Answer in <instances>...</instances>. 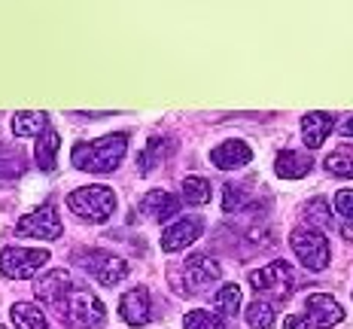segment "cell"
<instances>
[{
	"instance_id": "obj_1",
	"label": "cell",
	"mask_w": 353,
	"mask_h": 329,
	"mask_svg": "<svg viewBox=\"0 0 353 329\" xmlns=\"http://www.w3.org/2000/svg\"><path fill=\"white\" fill-rule=\"evenodd\" d=\"M125 152H128V134L113 131L94 141H77V146L70 150V162L77 171L85 174H113L122 165Z\"/></svg>"
},
{
	"instance_id": "obj_2",
	"label": "cell",
	"mask_w": 353,
	"mask_h": 329,
	"mask_svg": "<svg viewBox=\"0 0 353 329\" xmlns=\"http://www.w3.org/2000/svg\"><path fill=\"white\" fill-rule=\"evenodd\" d=\"M55 308L61 314L64 323H68V329H94L107 320L104 302L85 287H73Z\"/></svg>"
},
{
	"instance_id": "obj_3",
	"label": "cell",
	"mask_w": 353,
	"mask_h": 329,
	"mask_svg": "<svg viewBox=\"0 0 353 329\" xmlns=\"http://www.w3.org/2000/svg\"><path fill=\"white\" fill-rule=\"evenodd\" d=\"M68 208L77 214V219H83V223L101 226L116 214V192L110 186H101V183L79 186L68 195Z\"/></svg>"
},
{
	"instance_id": "obj_4",
	"label": "cell",
	"mask_w": 353,
	"mask_h": 329,
	"mask_svg": "<svg viewBox=\"0 0 353 329\" xmlns=\"http://www.w3.org/2000/svg\"><path fill=\"white\" fill-rule=\"evenodd\" d=\"M344 320V308L329 292H311L305 299V311L286 317V329H332Z\"/></svg>"
},
{
	"instance_id": "obj_5",
	"label": "cell",
	"mask_w": 353,
	"mask_h": 329,
	"mask_svg": "<svg viewBox=\"0 0 353 329\" xmlns=\"http://www.w3.org/2000/svg\"><path fill=\"white\" fill-rule=\"evenodd\" d=\"M250 287L259 292V296H271L274 302H286L296 292V268L283 259L268 262L265 268L250 272Z\"/></svg>"
},
{
	"instance_id": "obj_6",
	"label": "cell",
	"mask_w": 353,
	"mask_h": 329,
	"mask_svg": "<svg viewBox=\"0 0 353 329\" xmlns=\"http://www.w3.org/2000/svg\"><path fill=\"white\" fill-rule=\"evenodd\" d=\"M49 262V250H31V247H6L0 250V275L10 281H31Z\"/></svg>"
},
{
	"instance_id": "obj_7",
	"label": "cell",
	"mask_w": 353,
	"mask_h": 329,
	"mask_svg": "<svg viewBox=\"0 0 353 329\" xmlns=\"http://www.w3.org/2000/svg\"><path fill=\"white\" fill-rule=\"evenodd\" d=\"M16 232H19V238H43V241L61 238L64 226H61V217H58L55 201H46L40 208H34L31 214H25L19 219Z\"/></svg>"
},
{
	"instance_id": "obj_8",
	"label": "cell",
	"mask_w": 353,
	"mask_h": 329,
	"mask_svg": "<svg viewBox=\"0 0 353 329\" xmlns=\"http://www.w3.org/2000/svg\"><path fill=\"white\" fill-rule=\"evenodd\" d=\"M292 250H296L299 262L307 272H323L329 266V241L317 229H296L290 238Z\"/></svg>"
},
{
	"instance_id": "obj_9",
	"label": "cell",
	"mask_w": 353,
	"mask_h": 329,
	"mask_svg": "<svg viewBox=\"0 0 353 329\" xmlns=\"http://www.w3.org/2000/svg\"><path fill=\"white\" fill-rule=\"evenodd\" d=\"M77 259H79V266H83L98 283H104V287H116L119 281L128 277V262L119 259V256H113V253H107V250H83Z\"/></svg>"
},
{
	"instance_id": "obj_10",
	"label": "cell",
	"mask_w": 353,
	"mask_h": 329,
	"mask_svg": "<svg viewBox=\"0 0 353 329\" xmlns=\"http://www.w3.org/2000/svg\"><path fill=\"white\" fill-rule=\"evenodd\" d=\"M180 277H183V292L192 296V292H201V290H208L210 283H216L219 277H223V266L208 253H192L183 262Z\"/></svg>"
},
{
	"instance_id": "obj_11",
	"label": "cell",
	"mask_w": 353,
	"mask_h": 329,
	"mask_svg": "<svg viewBox=\"0 0 353 329\" xmlns=\"http://www.w3.org/2000/svg\"><path fill=\"white\" fill-rule=\"evenodd\" d=\"M201 219L198 217H183L171 223L165 232H161V250L165 253H176V250H186L192 241L201 238Z\"/></svg>"
},
{
	"instance_id": "obj_12",
	"label": "cell",
	"mask_w": 353,
	"mask_h": 329,
	"mask_svg": "<svg viewBox=\"0 0 353 329\" xmlns=\"http://www.w3.org/2000/svg\"><path fill=\"white\" fill-rule=\"evenodd\" d=\"M119 314L128 326H146L152 320V305H150V290L134 287L119 299Z\"/></svg>"
},
{
	"instance_id": "obj_13",
	"label": "cell",
	"mask_w": 353,
	"mask_h": 329,
	"mask_svg": "<svg viewBox=\"0 0 353 329\" xmlns=\"http://www.w3.org/2000/svg\"><path fill=\"white\" fill-rule=\"evenodd\" d=\"M268 208L265 199H253L250 186H241V183H229L223 192V210L234 217H244V214H262Z\"/></svg>"
},
{
	"instance_id": "obj_14",
	"label": "cell",
	"mask_w": 353,
	"mask_h": 329,
	"mask_svg": "<svg viewBox=\"0 0 353 329\" xmlns=\"http://www.w3.org/2000/svg\"><path fill=\"white\" fill-rule=\"evenodd\" d=\"M141 214H146L152 223H168V219H174L180 214V201H176V195L168 192V189H152V192L143 195Z\"/></svg>"
},
{
	"instance_id": "obj_15",
	"label": "cell",
	"mask_w": 353,
	"mask_h": 329,
	"mask_svg": "<svg viewBox=\"0 0 353 329\" xmlns=\"http://www.w3.org/2000/svg\"><path fill=\"white\" fill-rule=\"evenodd\" d=\"M250 159H253V150L244 141H225L210 150V162L219 171H238V168L250 165Z\"/></svg>"
},
{
	"instance_id": "obj_16",
	"label": "cell",
	"mask_w": 353,
	"mask_h": 329,
	"mask_svg": "<svg viewBox=\"0 0 353 329\" xmlns=\"http://www.w3.org/2000/svg\"><path fill=\"white\" fill-rule=\"evenodd\" d=\"M34 290H37V299H40V302L58 305L73 290V277H70L68 268H55V272H49L46 277H40Z\"/></svg>"
},
{
	"instance_id": "obj_17",
	"label": "cell",
	"mask_w": 353,
	"mask_h": 329,
	"mask_svg": "<svg viewBox=\"0 0 353 329\" xmlns=\"http://www.w3.org/2000/svg\"><path fill=\"white\" fill-rule=\"evenodd\" d=\"M332 128H335V116L314 110V113H307L305 119H301V141H305L307 150H317V146L332 134Z\"/></svg>"
},
{
	"instance_id": "obj_18",
	"label": "cell",
	"mask_w": 353,
	"mask_h": 329,
	"mask_svg": "<svg viewBox=\"0 0 353 329\" xmlns=\"http://www.w3.org/2000/svg\"><path fill=\"white\" fill-rule=\"evenodd\" d=\"M314 162L307 156H301L296 150H283L281 156L274 159V174L281 180H299V177H307L311 174Z\"/></svg>"
},
{
	"instance_id": "obj_19",
	"label": "cell",
	"mask_w": 353,
	"mask_h": 329,
	"mask_svg": "<svg viewBox=\"0 0 353 329\" xmlns=\"http://www.w3.org/2000/svg\"><path fill=\"white\" fill-rule=\"evenodd\" d=\"M58 146H61V137H58V131L52 126L43 131L40 137H37V143H34V162H37L40 171H55Z\"/></svg>"
},
{
	"instance_id": "obj_20",
	"label": "cell",
	"mask_w": 353,
	"mask_h": 329,
	"mask_svg": "<svg viewBox=\"0 0 353 329\" xmlns=\"http://www.w3.org/2000/svg\"><path fill=\"white\" fill-rule=\"evenodd\" d=\"M49 128V116L46 113H31V110H21L12 116V134L16 137H40Z\"/></svg>"
},
{
	"instance_id": "obj_21",
	"label": "cell",
	"mask_w": 353,
	"mask_h": 329,
	"mask_svg": "<svg viewBox=\"0 0 353 329\" xmlns=\"http://www.w3.org/2000/svg\"><path fill=\"white\" fill-rule=\"evenodd\" d=\"M10 317H12V326L16 329H49L46 314L40 311V305H31V302H16Z\"/></svg>"
},
{
	"instance_id": "obj_22",
	"label": "cell",
	"mask_w": 353,
	"mask_h": 329,
	"mask_svg": "<svg viewBox=\"0 0 353 329\" xmlns=\"http://www.w3.org/2000/svg\"><path fill=\"white\" fill-rule=\"evenodd\" d=\"M174 150V143L168 141V137H152L150 143H146V150L137 156V165H141V174H150L152 168H159V162L168 156V152Z\"/></svg>"
},
{
	"instance_id": "obj_23",
	"label": "cell",
	"mask_w": 353,
	"mask_h": 329,
	"mask_svg": "<svg viewBox=\"0 0 353 329\" xmlns=\"http://www.w3.org/2000/svg\"><path fill=\"white\" fill-rule=\"evenodd\" d=\"M180 199L186 204H192V208H201V204L210 201V183L204 177H186L180 183Z\"/></svg>"
},
{
	"instance_id": "obj_24",
	"label": "cell",
	"mask_w": 353,
	"mask_h": 329,
	"mask_svg": "<svg viewBox=\"0 0 353 329\" xmlns=\"http://www.w3.org/2000/svg\"><path fill=\"white\" fill-rule=\"evenodd\" d=\"M213 308L223 320H229L238 314L241 308V287H234V283H225V287H219V292L213 296Z\"/></svg>"
},
{
	"instance_id": "obj_25",
	"label": "cell",
	"mask_w": 353,
	"mask_h": 329,
	"mask_svg": "<svg viewBox=\"0 0 353 329\" xmlns=\"http://www.w3.org/2000/svg\"><path fill=\"white\" fill-rule=\"evenodd\" d=\"M247 326L250 329H271L274 326V305L265 302V299H256L247 308Z\"/></svg>"
},
{
	"instance_id": "obj_26",
	"label": "cell",
	"mask_w": 353,
	"mask_h": 329,
	"mask_svg": "<svg viewBox=\"0 0 353 329\" xmlns=\"http://www.w3.org/2000/svg\"><path fill=\"white\" fill-rule=\"evenodd\" d=\"M323 165H326V171L335 174V177H353V152L347 150V146H341V150L329 152Z\"/></svg>"
},
{
	"instance_id": "obj_27",
	"label": "cell",
	"mask_w": 353,
	"mask_h": 329,
	"mask_svg": "<svg viewBox=\"0 0 353 329\" xmlns=\"http://www.w3.org/2000/svg\"><path fill=\"white\" fill-rule=\"evenodd\" d=\"M183 329H225V320L216 311H189L183 317Z\"/></svg>"
},
{
	"instance_id": "obj_28",
	"label": "cell",
	"mask_w": 353,
	"mask_h": 329,
	"mask_svg": "<svg viewBox=\"0 0 353 329\" xmlns=\"http://www.w3.org/2000/svg\"><path fill=\"white\" fill-rule=\"evenodd\" d=\"M305 219L311 226H323V229H329L332 226V210H329L326 199H314L305 204Z\"/></svg>"
},
{
	"instance_id": "obj_29",
	"label": "cell",
	"mask_w": 353,
	"mask_h": 329,
	"mask_svg": "<svg viewBox=\"0 0 353 329\" xmlns=\"http://www.w3.org/2000/svg\"><path fill=\"white\" fill-rule=\"evenodd\" d=\"M335 208L347 223H353V189H341V192L335 195Z\"/></svg>"
},
{
	"instance_id": "obj_30",
	"label": "cell",
	"mask_w": 353,
	"mask_h": 329,
	"mask_svg": "<svg viewBox=\"0 0 353 329\" xmlns=\"http://www.w3.org/2000/svg\"><path fill=\"white\" fill-rule=\"evenodd\" d=\"M341 134H344V137H353V116L341 122Z\"/></svg>"
},
{
	"instance_id": "obj_31",
	"label": "cell",
	"mask_w": 353,
	"mask_h": 329,
	"mask_svg": "<svg viewBox=\"0 0 353 329\" xmlns=\"http://www.w3.org/2000/svg\"><path fill=\"white\" fill-rule=\"evenodd\" d=\"M0 156H3V143H0Z\"/></svg>"
},
{
	"instance_id": "obj_32",
	"label": "cell",
	"mask_w": 353,
	"mask_h": 329,
	"mask_svg": "<svg viewBox=\"0 0 353 329\" xmlns=\"http://www.w3.org/2000/svg\"><path fill=\"white\" fill-rule=\"evenodd\" d=\"M0 329H6V326H3V323H0Z\"/></svg>"
}]
</instances>
